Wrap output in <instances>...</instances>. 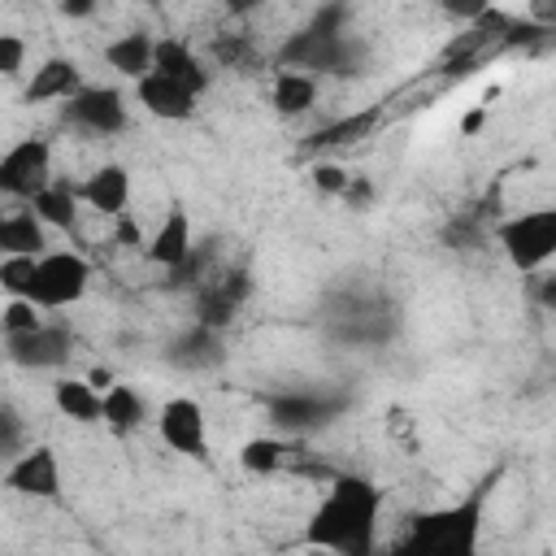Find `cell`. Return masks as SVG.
<instances>
[{
    "label": "cell",
    "instance_id": "1",
    "mask_svg": "<svg viewBox=\"0 0 556 556\" xmlns=\"http://www.w3.org/2000/svg\"><path fill=\"white\" fill-rule=\"evenodd\" d=\"M378 517H382V486H374L361 473H334L308 517L304 543L339 556H369L378 543Z\"/></svg>",
    "mask_w": 556,
    "mask_h": 556
},
{
    "label": "cell",
    "instance_id": "2",
    "mask_svg": "<svg viewBox=\"0 0 556 556\" xmlns=\"http://www.w3.org/2000/svg\"><path fill=\"white\" fill-rule=\"evenodd\" d=\"M348 0H326L313 9V17L278 48L282 70H308V74H361L369 48L365 39L348 35Z\"/></svg>",
    "mask_w": 556,
    "mask_h": 556
},
{
    "label": "cell",
    "instance_id": "3",
    "mask_svg": "<svg viewBox=\"0 0 556 556\" xmlns=\"http://www.w3.org/2000/svg\"><path fill=\"white\" fill-rule=\"evenodd\" d=\"M495 478H500V469H495L486 482H478L465 500L413 517V530H408V539L400 543V552H434V556H469V552H478L482 513H486V500H491Z\"/></svg>",
    "mask_w": 556,
    "mask_h": 556
},
{
    "label": "cell",
    "instance_id": "4",
    "mask_svg": "<svg viewBox=\"0 0 556 556\" xmlns=\"http://www.w3.org/2000/svg\"><path fill=\"white\" fill-rule=\"evenodd\" d=\"M495 243L504 248V256L517 274H539L556 256V204L508 217L495 230Z\"/></svg>",
    "mask_w": 556,
    "mask_h": 556
},
{
    "label": "cell",
    "instance_id": "5",
    "mask_svg": "<svg viewBox=\"0 0 556 556\" xmlns=\"http://www.w3.org/2000/svg\"><path fill=\"white\" fill-rule=\"evenodd\" d=\"M91 287V265L78 252H43L35 265V287L30 300L39 308H70L87 295Z\"/></svg>",
    "mask_w": 556,
    "mask_h": 556
},
{
    "label": "cell",
    "instance_id": "6",
    "mask_svg": "<svg viewBox=\"0 0 556 556\" xmlns=\"http://www.w3.org/2000/svg\"><path fill=\"white\" fill-rule=\"evenodd\" d=\"M52 182V143L48 139H17L0 156V191L9 200H35Z\"/></svg>",
    "mask_w": 556,
    "mask_h": 556
},
{
    "label": "cell",
    "instance_id": "7",
    "mask_svg": "<svg viewBox=\"0 0 556 556\" xmlns=\"http://www.w3.org/2000/svg\"><path fill=\"white\" fill-rule=\"evenodd\" d=\"M156 434L178 456H191V460L208 456V421H204V408L191 395H174L156 408Z\"/></svg>",
    "mask_w": 556,
    "mask_h": 556
},
{
    "label": "cell",
    "instance_id": "8",
    "mask_svg": "<svg viewBox=\"0 0 556 556\" xmlns=\"http://www.w3.org/2000/svg\"><path fill=\"white\" fill-rule=\"evenodd\" d=\"M4 486L30 500H56L61 495V460L48 443H30L4 465Z\"/></svg>",
    "mask_w": 556,
    "mask_h": 556
},
{
    "label": "cell",
    "instance_id": "9",
    "mask_svg": "<svg viewBox=\"0 0 556 556\" xmlns=\"http://www.w3.org/2000/svg\"><path fill=\"white\" fill-rule=\"evenodd\" d=\"M65 122L87 135L109 139V135L126 130V100L117 87H83L78 96L65 100Z\"/></svg>",
    "mask_w": 556,
    "mask_h": 556
},
{
    "label": "cell",
    "instance_id": "10",
    "mask_svg": "<svg viewBox=\"0 0 556 556\" xmlns=\"http://www.w3.org/2000/svg\"><path fill=\"white\" fill-rule=\"evenodd\" d=\"M4 348H9V361L22 369H61L74 356V334L65 326L43 321L39 330L4 334Z\"/></svg>",
    "mask_w": 556,
    "mask_h": 556
},
{
    "label": "cell",
    "instance_id": "11",
    "mask_svg": "<svg viewBox=\"0 0 556 556\" xmlns=\"http://www.w3.org/2000/svg\"><path fill=\"white\" fill-rule=\"evenodd\" d=\"M135 96H139V104H143L152 117H161V122H187V117L195 113V100H200L191 87H182L178 78H169V74H161V70L143 74V78L135 83Z\"/></svg>",
    "mask_w": 556,
    "mask_h": 556
},
{
    "label": "cell",
    "instance_id": "12",
    "mask_svg": "<svg viewBox=\"0 0 556 556\" xmlns=\"http://www.w3.org/2000/svg\"><path fill=\"white\" fill-rule=\"evenodd\" d=\"M339 413V400H326L321 391H291V395H274L269 400V417L278 421V430L300 434V430H317Z\"/></svg>",
    "mask_w": 556,
    "mask_h": 556
},
{
    "label": "cell",
    "instance_id": "13",
    "mask_svg": "<svg viewBox=\"0 0 556 556\" xmlns=\"http://www.w3.org/2000/svg\"><path fill=\"white\" fill-rule=\"evenodd\" d=\"M78 195H83L87 208H96V213H104V217H122L126 204H130V174H126V165H117V161L96 165V169L78 182Z\"/></svg>",
    "mask_w": 556,
    "mask_h": 556
},
{
    "label": "cell",
    "instance_id": "14",
    "mask_svg": "<svg viewBox=\"0 0 556 556\" xmlns=\"http://www.w3.org/2000/svg\"><path fill=\"white\" fill-rule=\"evenodd\" d=\"M143 252H148V261H152V265H161V269H178V265L195 252L187 208H178V204H174V208L161 217V226L152 230V239L143 243Z\"/></svg>",
    "mask_w": 556,
    "mask_h": 556
},
{
    "label": "cell",
    "instance_id": "15",
    "mask_svg": "<svg viewBox=\"0 0 556 556\" xmlns=\"http://www.w3.org/2000/svg\"><path fill=\"white\" fill-rule=\"evenodd\" d=\"M243 295H248V274L230 269V274L213 278V282L200 291V300H195V321H200V326H213V330H226L230 317H235V308L243 304Z\"/></svg>",
    "mask_w": 556,
    "mask_h": 556
},
{
    "label": "cell",
    "instance_id": "16",
    "mask_svg": "<svg viewBox=\"0 0 556 556\" xmlns=\"http://www.w3.org/2000/svg\"><path fill=\"white\" fill-rule=\"evenodd\" d=\"M0 252L4 256H43L48 252V222L26 204L0 217Z\"/></svg>",
    "mask_w": 556,
    "mask_h": 556
},
{
    "label": "cell",
    "instance_id": "17",
    "mask_svg": "<svg viewBox=\"0 0 556 556\" xmlns=\"http://www.w3.org/2000/svg\"><path fill=\"white\" fill-rule=\"evenodd\" d=\"M83 91V70L70 61V56H48L35 74H30V83H26V100L30 104H48V100H70V96H78Z\"/></svg>",
    "mask_w": 556,
    "mask_h": 556
},
{
    "label": "cell",
    "instance_id": "18",
    "mask_svg": "<svg viewBox=\"0 0 556 556\" xmlns=\"http://www.w3.org/2000/svg\"><path fill=\"white\" fill-rule=\"evenodd\" d=\"M104 61L122 74V78H143V74H152V65H156V39L148 35V30H126V35H117V39H109L104 43Z\"/></svg>",
    "mask_w": 556,
    "mask_h": 556
},
{
    "label": "cell",
    "instance_id": "19",
    "mask_svg": "<svg viewBox=\"0 0 556 556\" xmlns=\"http://www.w3.org/2000/svg\"><path fill=\"white\" fill-rule=\"evenodd\" d=\"M52 404L61 417L78 421V426H91V421H104V391L91 382V378H61L52 387Z\"/></svg>",
    "mask_w": 556,
    "mask_h": 556
},
{
    "label": "cell",
    "instance_id": "20",
    "mask_svg": "<svg viewBox=\"0 0 556 556\" xmlns=\"http://www.w3.org/2000/svg\"><path fill=\"white\" fill-rule=\"evenodd\" d=\"M152 70H161V74H169V78H178L182 87H191L195 96L208 87V70H204V61L191 52V43L187 39H156V65Z\"/></svg>",
    "mask_w": 556,
    "mask_h": 556
},
{
    "label": "cell",
    "instance_id": "21",
    "mask_svg": "<svg viewBox=\"0 0 556 556\" xmlns=\"http://www.w3.org/2000/svg\"><path fill=\"white\" fill-rule=\"evenodd\" d=\"M317 96H321V87H317V74H308V70H282L274 78V91H269V100L282 117L308 113L317 104Z\"/></svg>",
    "mask_w": 556,
    "mask_h": 556
},
{
    "label": "cell",
    "instance_id": "22",
    "mask_svg": "<svg viewBox=\"0 0 556 556\" xmlns=\"http://www.w3.org/2000/svg\"><path fill=\"white\" fill-rule=\"evenodd\" d=\"M148 417H152V413H148V400H143L135 387L113 382V387L104 391V426H109L113 434H130V430H139Z\"/></svg>",
    "mask_w": 556,
    "mask_h": 556
},
{
    "label": "cell",
    "instance_id": "23",
    "mask_svg": "<svg viewBox=\"0 0 556 556\" xmlns=\"http://www.w3.org/2000/svg\"><path fill=\"white\" fill-rule=\"evenodd\" d=\"M78 187H70V182H48L35 200H26L43 222H48V230H74V222H78Z\"/></svg>",
    "mask_w": 556,
    "mask_h": 556
},
{
    "label": "cell",
    "instance_id": "24",
    "mask_svg": "<svg viewBox=\"0 0 556 556\" xmlns=\"http://www.w3.org/2000/svg\"><path fill=\"white\" fill-rule=\"evenodd\" d=\"M374 126H378V109H365V113L339 117V122H330V126L313 130V135H308V143H304V152H330V148L356 143V139H365Z\"/></svg>",
    "mask_w": 556,
    "mask_h": 556
},
{
    "label": "cell",
    "instance_id": "25",
    "mask_svg": "<svg viewBox=\"0 0 556 556\" xmlns=\"http://www.w3.org/2000/svg\"><path fill=\"white\" fill-rule=\"evenodd\" d=\"M239 465H243L248 473H256V478L278 473V469L287 465V439H282V434H252V439H243Z\"/></svg>",
    "mask_w": 556,
    "mask_h": 556
},
{
    "label": "cell",
    "instance_id": "26",
    "mask_svg": "<svg viewBox=\"0 0 556 556\" xmlns=\"http://www.w3.org/2000/svg\"><path fill=\"white\" fill-rule=\"evenodd\" d=\"M169 356L178 361V365H187V369H204V365H213L222 352H217V330L213 326H191L182 339H178V348H169Z\"/></svg>",
    "mask_w": 556,
    "mask_h": 556
},
{
    "label": "cell",
    "instance_id": "27",
    "mask_svg": "<svg viewBox=\"0 0 556 556\" xmlns=\"http://www.w3.org/2000/svg\"><path fill=\"white\" fill-rule=\"evenodd\" d=\"M0 326H4V334L39 330V326H43V308H39L30 295H9V304H4V313H0Z\"/></svg>",
    "mask_w": 556,
    "mask_h": 556
},
{
    "label": "cell",
    "instance_id": "28",
    "mask_svg": "<svg viewBox=\"0 0 556 556\" xmlns=\"http://www.w3.org/2000/svg\"><path fill=\"white\" fill-rule=\"evenodd\" d=\"M35 265H39V256H4V261H0V287H4L9 295H30V287H35Z\"/></svg>",
    "mask_w": 556,
    "mask_h": 556
},
{
    "label": "cell",
    "instance_id": "29",
    "mask_svg": "<svg viewBox=\"0 0 556 556\" xmlns=\"http://www.w3.org/2000/svg\"><path fill=\"white\" fill-rule=\"evenodd\" d=\"M348 182H352V174H348L343 165H334V161L313 165V187H317V191H326V195H343Z\"/></svg>",
    "mask_w": 556,
    "mask_h": 556
},
{
    "label": "cell",
    "instance_id": "30",
    "mask_svg": "<svg viewBox=\"0 0 556 556\" xmlns=\"http://www.w3.org/2000/svg\"><path fill=\"white\" fill-rule=\"evenodd\" d=\"M26 65V39L22 35H0V74L17 78Z\"/></svg>",
    "mask_w": 556,
    "mask_h": 556
},
{
    "label": "cell",
    "instance_id": "31",
    "mask_svg": "<svg viewBox=\"0 0 556 556\" xmlns=\"http://www.w3.org/2000/svg\"><path fill=\"white\" fill-rule=\"evenodd\" d=\"M439 9L456 22H478L486 9H495V0H439Z\"/></svg>",
    "mask_w": 556,
    "mask_h": 556
},
{
    "label": "cell",
    "instance_id": "32",
    "mask_svg": "<svg viewBox=\"0 0 556 556\" xmlns=\"http://www.w3.org/2000/svg\"><path fill=\"white\" fill-rule=\"evenodd\" d=\"M0 452H4V460L22 452V426H17V413L13 408L0 413Z\"/></svg>",
    "mask_w": 556,
    "mask_h": 556
},
{
    "label": "cell",
    "instance_id": "33",
    "mask_svg": "<svg viewBox=\"0 0 556 556\" xmlns=\"http://www.w3.org/2000/svg\"><path fill=\"white\" fill-rule=\"evenodd\" d=\"M343 200H348V208H369V200H374V187H369V178L352 174V182H348Z\"/></svg>",
    "mask_w": 556,
    "mask_h": 556
},
{
    "label": "cell",
    "instance_id": "34",
    "mask_svg": "<svg viewBox=\"0 0 556 556\" xmlns=\"http://www.w3.org/2000/svg\"><path fill=\"white\" fill-rule=\"evenodd\" d=\"M100 4H104V0H56V13H61V17H74V22H78V17H91V13L100 9Z\"/></svg>",
    "mask_w": 556,
    "mask_h": 556
},
{
    "label": "cell",
    "instance_id": "35",
    "mask_svg": "<svg viewBox=\"0 0 556 556\" xmlns=\"http://www.w3.org/2000/svg\"><path fill=\"white\" fill-rule=\"evenodd\" d=\"M534 300H539L547 313H556V274H543V278H534Z\"/></svg>",
    "mask_w": 556,
    "mask_h": 556
},
{
    "label": "cell",
    "instance_id": "36",
    "mask_svg": "<svg viewBox=\"0 0 556 556\" xmlns=\"http://www.w3.org/2000/svg\"><path fill=\"white\" fill-rule=\"evenodd\" d=\"M217 56H222V61H243V56H248L243 35H235V39H217Z\"/></svg>",
    "mask_w": 556,
    "mask_h": 556
},
{
    "label": "cell",
    "instance_id": "37",
    "mask_svg": "<svg viewBox=\"0 0 556 556\" xmlns=\"http://www.w3.org/2000/svg\"><path fill=\"white\" fill-rule=\"evenodd\" d=\"M530 17L543 22L547 30H556V0H530Z\"/></svg>",
    "mask_w": 556,
    "mask_h": 556
},
{
    "label": "cell",
    "instance_id": "38",
    "mask_svg": "<svg viewBox=\"0 0 556 556\" xmlns=\"http://www.w3.org/2000/svg\"><path fill=\"white\" fill-rule=\"evenodd\" d=\"M486 126V104H478V109H469L465 117H460V135H478Z\"/></svg>",
    "mask_w": 556,
    "mask_h": 556
},
{
    "label": "cell",
    "instance_id": "39",
    "mask_svg": "<svg viewBox=\"0 0 556 556\" xmlns=\"http://www.w3.org/2000/svg\"><path fill=\"white\" fill-rule=\"evenodd\" d=\"M265 0H222V9L230 13V17H248V13H256Z\"/></svg>",
    "mask_w": 556,
    "mask_h": 556
},
{
    "label": "cell",
    "instance_id": "40",
    "mask_svg": "<svg viewBox=\"0 0 556 556\" xmlns=\"http://www.w3.org/2000/svg\"><path fill=\"white\" fill-rule=\"evenodd\" d=\"M87 378H91V382H96V387H100V391H109V387H113V382H117V378H113V369H91V374H87Z\"/></svg>",
    "mask_w": 556,
    "mask_h": 556
}]
</instances>
